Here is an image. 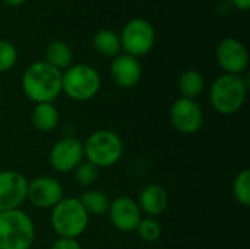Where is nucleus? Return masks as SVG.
Returning a JSON list of instances; mask_svg holds the SVG:
<instances>
[{
	"label": "nucleus",
	"mask_w": 250,
	"mask_h": 249,
	"mask_svg": "<svg viewBox=\"0 0 250 249\" xmlns=\"http://www.w3.org/2000/svg\"><path fill=\"white\" fill-rule=\"evenodd\" d=\"M177 90L180 92V97L196 100L201 97V94L205 90V78L204 75L196 69H188L182 72L177 81Z\"/></svg>",
	"instance_id": "a211bd4d"
},
{
	"label": "nucleus",
	"mask_w": 250,
	"mask_h": 249,
	"mask_svg": "<svg viewBox=\"0 0 250 249\" xmlns=\"http://www.w3.org/2000/svg\"><path fill=\"white\" fill-rule=\"evenodd\" d=\"M31 122L37 131L42 134H48L59 126L60 113L57 107L54 106V103H40L34 106Z\"/></svg>",
	"instance_id": "dca6fc26"
},
{
	"label": "nucleus",
	"mask_w": 250,
	"mask_h": 249,
	"mask_svg": "<svg viewBox=\"0 0 250 249\" xmlns=\"http://www.w3.org/2000/svg\"><path fill=\"white\" fill-rule=\"evenodd\" d=\"M50 223L59 238L78 239L89 225V216L82 207L79 198L63 197V200L51 208Z\"/></svg>",
	"instance_id": "20e7f679"
},
{
	"label": "nucleus",
	"mask_w": 250,
	"mask_h": 249,
	"mask_svg": "<svg viewBox=\"0 0 250 249\" xmlns=\"http://www.w3.org/2000/svg\"><path fill=\"white\" fill-rule=\"evenodd\" d=\"M35 241V225L21 208L0 213V249H29Z\"/></svg>",
	"instance_id": "39448f33"
},
{
	"label": "nucleus",
	"mask_w": 250,
	"mask_h": 249,
	"mask_svg": "<svg viewBox=\"0 0 250 249\" xmlns=\"http://www.w3.org/2000/svg\"><path fill=\"white\" fill-rule=\"evenodd\" d=\"M4 4H7V6H10V7H18V6H21V4H23L26 0H1Z\"/></svg>",
	"instance_id": "bb28decb"
},
{
	"label": "nucleus",
	"mask_w": 250,
	"mask_h": 249,
	"mask_svg": "<svg viewBox=\"0 0 250 249\" xmlns=\"http://www.w3.org/2000/svg\"><path fill=\"white\" fill-rule=\"evenodd\" d=\"M119 37L122 51L136 59L146 56L155 44V29L144 18L127 21Z\"/></svg>",
	"instance_id": "0eeeda50"
},
{
	"label": "nucleus",
	"mask_w": 250,
	"mask_h": 249,
	"mask_svg": "<svg viewBox=\"0 0 250 249\" xmlns=\"http://www.w3.org/2000/svg\"><path fill=\"white\" fill-rule=\"evenodd\" d=\"M44 62L50 66L56 68L60 72H64L67 68L73 65V53L72 48L60 40L51 41L44 51Z\"/></svg>",
	"instance_id": "f3484780"
},
{
	"label": "nucleus",
	"mask_w": 250,
	"mask_h": 249,
	"mask_svg": "<svg viewBox=\"0 0 250 249\" xmlns=\"http://www.w3.org/2000/svg\"><path fill=\"white\" fill-rule=\"evenodd\" d=\"M72 173H73L75 182L79 186L86 188V189H89L91 186H94L95 182L100 178V169L97 166H94L92 163L86 161V160H83Z\"/></svg>",
	"instance_id": "4be33fe9"
},
{
	"label": "nucleus",
	"mask_w": 250,
	"mask_h": 249,
	"mask_svg": "<svg viewBox=\"0 0 250 249\" xmlns=\"http://www.w3.org/2000/svg\"><path fill=\"white\" fill-rule=\"evenodd\" d=\"M136 203L141 213L145 214V217L157 219L168 208L170 197L164 186L158 183H148L139 191Z\"/></svg>",
	"instance_id": "2eb2a0df"
},
{
	"label": "nucleus",
	"mask_w": 250,
	"mask_h": 249,
	"mask_svg": "<svg viewBox=\"0 0 250 249\" xmlns=\"http://www.w3.org/2000/svg\"><path fill=\"white\" fill-rule=\"evenodd\" d=\"M64 197L63 185L51 176H37L28 182L26 200L37 208L51 210Z\"/></svg>",
	"instance_id": "9b49d317"
},
{
	"label": "nucleus",
	"mask_w": 250,
	"mask_h": 249,
	"mask_svg": "<svg viewBox=\"0 0 250 249\" xmlns=\"http://www.w3.org/2000/svg\"><path fill=\"white\" fill-rule=\"evenodd\" d=\"M62 75L63 72L50 66L44 60L34 62L22 73V92L34 104L54 103L62 94Z\"/></svg>",
	"instance_id": "f257e3e1"
},
{
	"label": "nucleus",
	"mask_w": 250,
	"mask_h": 249,
	"mask_svg": "<svg viewBox=\"0 0 250 249\" xmlns=\"http://www.w3.org/2000/svg\"><path fill=\"white\" fill-rule=\"evenodd\" d=\"M138 236L145 242H155L163 235V227L160 222L154 217H142L136 230Z\"/></svg>",
	"instance_id": "5701e85b"
},
{
	"label": "nucleus",
	"mask_w": 250,
	"mask_h": 249,
	"mask_svg": "<svg viewBox=\"0 0 250 249\" xmlns=\"http://www.w3.org/2000/svg\"><path fill=\"white\" fill-rule=\"evenodd\" d=\"M248 91L249 84L243 75L223 73L215 78L209 87V104L217 113L223 116L236 114L246 103Z\"/></svg>",
	"instance_id": "f03ea898"
},
{
	"label": "nucleus",
	"mask_w": 250,
	"mask_h": 249,
	"mask_svg": "<svg viewBox=\"0 0 250 249\" xmlns=\"http://www.w3.org/2000/svg\"><path fill=\"white\" fill-rule=\"evenodd\" d=\"M50 249H82V245L78 239H67V238H59L53 242Z\"/></svg>",
	"instance_id": "393cba45"
},
{
	"label": "nucleus",
	"mask_w": 250,
	"mask_h": 249,
	"mask_svg": "<svg viewBox=\"0 0 250 249\" xmlns=\"http://www.w3.org/2000/svg\"><path fill=\"white\" fill-rule=\"evenodd\" d=\"M83 142V157L98 169L116 166L125 153V145L119 134L111 129L94 131Z\"/></svg>",
	"instance_id": "7ed1b4c3"
},
{
	"label": "nucleus",
	"mask_w": 250,
	"mask_h": 249,
	"mask_svg": "<svg viewBox=\"0 0 250 249\" xmlns=\"http://www.w3.org/2000/svg\"><path fill=\"white\" fill-rule=\"evenodd\" d=\"M107 216L113 227L123 233L135 232L142 219V213L138 207L136 200L127 195H120L111 200Z\"/></svg>",
	"instance_id": "ddd939ff"
},
{
	"label": "nucleus",
	"mask_w": 250,
	"mask_h": 249,
	"mask_svg": "<svg viewBox=\"0 0 250 249\" xmlns=\"http://www.w3.org/2000/svg\"><path fill=\"white\" fill-rule=\"evenodd\" d=\"M215 59L224 73L243 75L249 68V51L246 45L234 37H226L218 43Z\"/></svg>",
	"instance_id": "9d476101"
},
{
	"label": "nucleus",
	"mask_w": 250,
	"mask_h": 249,
	"mask_svg": "<svg viewBox=\"0 0 250 249\" xmlns=\"http://www.w3.org/2000/svg\"><path fill=\"white\" fill-rule=\"evenodd\" d=\"M231 194L236 203L242 207L250 205V170L243 169L239 172L231 185Z\"/></svg>",
	"instance_id": "412c9836"
},
{
	"label": "nucleus",
	"mask_w": 250,
	"mask_h": 249,
	"mask_svg": "<svg viewBox=\"0 0 250 249\" xmlns=\"http://www.w3.org/2000/svg\"><path fill=\"white\" fill-rule=\"evenodd\" d=\"M28 179L16 170H0V213L21 208L26 201Z\"/></svg>",
	"instance_id": "f8f14e48"
},
{
	"label": "nucleus",
	"mask_w": 250,
	"mask_h": 249,
	"mask_svg": "<svg viewBox=\"0 0 250 249\" xmlns=\"http://www.w3.org/2000/svg\"><path fill=\"white\" fill-rule=\"evenodd\" d=\"M231 4L237 9V10H242V12H248L250 9V0H230Z\"/></svg>",
	"instance_id": "a878e982"
},
{
	"label": "nucleus",
	"mask_w": 250,
	"mask_h": 249,
	"mask_svg": "<svg viewBox=\"0 0 250 249\" xmlns=\"http://www.w3.org/2000/svg\"><path fill=\"white\" fill-rule=\"evenodd\" d=\"M171 126L182 135H195L204 126V110L196 100L179 97L170 107Z\"/></svg>",
	"instance_id": "1a4fd4ad"
},
{
	"label": "nucleus",
	"mask_w": 250,
	"mask_h": 249,
	"mask_svg": "<svg viewBox=\"0 0 250 249\" xmlns=\"http://www.w3.org/2000/svg\"><path fill=\"white\" fill-rule=\"evenodd\" d=\"M79 201L89 217L91 216H94V217L107 216L110 203H111L108 195L100 189H86L79 197Z\"/></svg>",
	"instance_id": "6ab92c4d"
},
{
	"label": "nucleus",
	"mask_w": 250,
	"mask_h": 249,
	"mask_svg": "<svg viewBox=\"0 0 250 249\" xmlns=\"http://www.w3.org/2000/svg\"><path fill=\"white\" fill-rule=\"evenodd\" d=\"M101 90V76L98 70L85 63H75L62 75V92L73 101H89Z\"/></svg>",
	"instance_id": "423d86ee"
},
{
	"label": "nucleus",
	"mask_w": 250,
	"mask_h": 249,
	"mask_svg": "<svg viewBox=\"0 0 250 249\" xmlns=\"http://www.w3.org/2000/svg\"><path fill=\"white\" fill-rule=\"evenodd\" d=\"M18 60V50L16 47L7 41L0 40V73L9 72Z\"/></svg>",
	"instance_id": "b1692460"
},
{
	"label": "nucleus",
	"mask_w": 250,
	"mask_h": 249,
	"mask_svg": "<svg viewBox=\"0 0 250 249\" xmlns=\"http://www.w3.org/2000/svg\"><path fill=\"white\" fill-rule=\"evenodd\" d=\"M92 47L98 54L104 57L114 59L122 53L120 37L111 29H100L92 38Z\"/></svg>",
	"instance_id": "aec40b11"
},
{
	"label": "nucleus",
	"mask_w": 250,
	"mask_h": 249,
	"mask_svg": "<svg viewBox=\"0 0 250 249\" xmlns=\"http://www.w3.org/2000/svg\"><path fill=\"white\" fill-rule=\"evenodd\" d=\"M110 75L113 82L122 90L135 88L142 79V66L136 57L126 53L116 56L110 65Z\"/></svg>",
	"instance_id": "4468645a"
},
{
	"label": "nucleus",
	"mask_w": 250,
	"mask_h": 249,
	"mask_svg": "<svg viewBox=\"0 0 250 249\" xmlns=\"http://www.w3.org/2000/svg\"><path fill=\"white\" fill-rule=\"evenodd\" d=\"M83 160V142L76 136L57 139L48 153V163L57 173H72Z\"/></svg>",
	"instance_id": "6e6552de"
}]
</instances>
